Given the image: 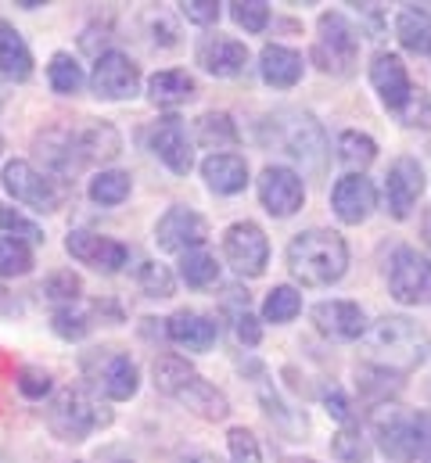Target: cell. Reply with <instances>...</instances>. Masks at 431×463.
<instances>
[{
    "instance_id": "obj_1",
    "label": "cell",
    "mask_w": 431,
    "mask_h": 463,
    "mask_svg": "<svg viewBox=\"0 0 431 463\" xmlns=\"http://www.w3.org/2000/svg\"><path fill=\"white\" fill-rule=\"evenodd\" d=\"M363 345H367L363 355L370 366H381L388 373H410L428 359L431 338L410 317H381L367 327Z\"/></svg>"
},
{
    "instance_id": "obj_2",
    "label": "cell",
    "mask_w": 431,
    "mask_h": 463,
    "mask_svg": "<svg viewBox=\"0 0 431 463\" xmlns=\"http://www.w3.org/2000/svg\"><path fill=\"white\" fill-rule=\"evenodd\" d=\"M155 388H158L162 395L177 399L187 413H195V417H202V420H209V424L230 417L226 395H223L216 384H209L184 355L166 352V355L155 359Z\"/></svg>"
},
{
    "instance_id": "obj_3",
    "label": "cell",
    "mask_w": 431,
    "mask_h": 463,
    "mask_svg": "<svg viewBox=\"0 0 431 463\" xmlns=\"http://www.w3.org/2000/svg\"><path fill=\"white\" fill-rule=\"evenodd\" d=\"M349 269V244L334 231H302L288 244V273L306 288H330Z\"/></svg>"
},
{
    "instance_id": "obj_4",
    "label": "cell",
    "mask_w": 431,
    "mask_h": 463,
    "mask_svg": "<svg viewBox=\"0 0 431 463\" xmlns=\"http://www.w3.org/2000/svg\"><path fill=\"white\" fill-rule=\"evenodd\" d=\"M266 126H270V144H277V151L295 158L302 169L321 173L327 158V133L310 112H277L266 118Z\"/></svg>"
},
{
    "instance_id": "obj_5",
    "label": "cell",
    "mask_w": 431,
    "mask_h": 463,
    "mask_svg": "<svg viewBox=\"0 0 431 463\" xmlns=\"http://www.w3.org/2000/svg\"><path fill=\"white\" fill-rule=\"evenodd\" d=\"M101 424H111V410L98 406L91 395H83L80 388H62L51 395L47 402V428L51 435H58L62 442H83L91 431H98Z\"/></svg>"
},
{
    "instance_id": "obj_6",
    "label": "cell",
    "mask_w": 431,
    "mask_h": 463,
    "mask_svg": "<svg viewBox=\"0 0 431 463\" xmlns=\"http://www.w3.org/2000/svg\"><path fill=\"white\" fill-rule=\"evenodd\" d=\"M313 61L327 76H352L359 61V36L356 25L341 11H323L317 22V40H313Z\"/></svg>"
},
{
    "instance_id": "obj_7",
    "label": "cell",
    "mask_w": 431,
    "mask_h": 463,
    "mask_svg": "<svg viewBox=\"0 0 431 463\" xmlns=\"http://www.w3.org/2000/svg\"><path fill=\"white\" fill-rule=\"evenodd\" d=\"M388 291L399 306L431 302V262L410 244H399L388 259Z\"/></svg>"
},
{
    "instance_id": "obj_8",
    "label": "cell",
    "mask_w": 431,
    "mask_h": 463,
    "mask_svg": "<svg viewBox=\"0 0 431 463\" xmlns=\"http://www.w3.org/2000/svg\"><path fill=\"white\" fill-rule=\"evenodd\" d=\"M4 187H7V194L14 202H22V205H29L36 213H54L58 202H62L54 176H47L43 169H36L33 162H22V158L4 165Z\"/></svg>"
},
{
    "instance_id": "obj_9",
    "label": "cell",
    "mask_w": 431,
    "mask_h": 463,
    "mask_svg": "<svg viewBox=\"0 0 431 463\" xmlns=\"http://www.w3.org/2000/svg\"><path fill=\"white\" fill-rule=\"evenodd\" d=\"M223 255L237 277H263L266 262H270V241H266L259 223L244 220V223H234L223 233Z\"/></svg>"
},
{
    "instance_id": "obj_10",
    "label": "cell",
    "mask_w": 431,
    "mask_h": 463,
    "mask_svg": "<svg viewBox=\"0 0 431 463\" xmlns=\"http://www.w3.org/2000/svg\"><path fill=\"white\" fill-rule=\"evenodd\" d=\"M91 87L101 101H129L140 90V69L122 51H101L91 72Z\"/></svg>"
},
{
    "instance_id": "obj_11",
    "label": "cell",
    "mask_w": 431,
    "mask_h": 463,
    "mask_svg": "<svg viewBox=\"0 0 431 463\" xmlns=\"http://www.w3.org/2000/svg\"><path fill=\"white\" fill-rule=\"evenodd\" d=\"M259 202H263V209H266L270 216L288 220V216H295V213L302 209V202H306V184H302V176H299L295 169H288V165H266L263 176H259Z\"/></svg>"
},
{
    "instance_id": "obj_12",
    "label": "cell",
    "mask_w": 431,
    "mask_h": 463,
    "mask_svg": "<svg viewBox=\"0 0 431 463\" xmlns=\"http://www.w3.org/2000/svg\"><path fill=\"white\" fill-rule=\"evenodd\" d=\"M209 237V223L206 216H198L195 209L187 205H173L162 213V220L155 223V244L162 251H191V248H202V241Z\"/></svg>"
},
{
    "instance_id": "obj_13",
    "label": "cell",
    "mask_w": 431,
    "mask_h": 463,
    "mask_svg": "<svg viewBox=\"0 0 431 463\" xmlns=\"http://www.w3.org/2000/svg\"><path fill=\"white\" fill-rule=\"evenodd\" d=\"M370 83H374L381 105H385L388 112H396V116L410 105V98H414V90H417V87L410 83V72H407L403 58L392 54V51H381V54L370 61Z\"/></svg>"
},
{
    "instance_id": "obj_14",
    "label": "cell",
    "mask_w": 431,
    "mask_h": 463,
    "mask_svg": "<svg viewBox=\"0 0 431 463\" xmlns=\"http://www.w3.org/2000/svg\"><path fill=\"white\" fill-rule=\"evenodd\" d=\"M421 194H425V169L417 165V158H410V155L396 158L388 176H385V205H388V213L396 220H407Z\"/></svg>"
},
{
    "instance_id": "obj_15",
    "label": "cell",
    "mask_w": 431,
    "mask_h": 463,
    "mask_svg": "<svg viewBox=\"0 0 431 463\" xmlns=\"http://www.w3.org/2000/svg\"><path fill=\"white\" fill-rule=\"evenodd\" d=\"M65 251L72 259L87 262L91 269H101V273H119L129 262V248L122 241H111V237H101L94 231H69Z\"/></svg>"
},
{
    "instance_id": "obj_16",
    "label": "cell",
    "mask_w": 431,
    "mask_h": 463,
    "mask_svg": "<svg viewBox=\"0 0 431 463\" xmlns=\"http://www.w3.org/2000/svg\"><path fill=\"white\" fill-rule=\"evenodd\" d=\"M374 431H378V446L385 449V457L392 460H417V435H414V417L403 413L399 406H381L374 413Z\"/></svg>"
},
{
    "instance_id": "obj_17",
    "label": "cell",
    "mask_w": 431,
    "mask_h": 463,
    "mask_svg": "<svg viewBox=\"0 0 431 463\" xmlns=\"http://www.w3.org/2000/svg\"><path fill=\"white\" fill-rule=\"evenodd\" d=\"M378 205L374 184L363 173H349L330 187V209L341 223H363Z\"/></svg>"
},
{
    "instance_id": "obj_18",
    "label": "cell",
    "mask_w": 431,
    "mask_h": 463,
    "mask_svg": "<svg viewBox=\"0 0 431 463\" xmlns=\"http://www.w3.org/2000/svg\"><path fill=\"white\" fill-rule=\"evenodd\" d=\"M313 327L334 338V342H356L367 335V317L356 302H341V298H330L313 306Z\"/></svg>"
},
{
    "instance_id": "obj_19",
    "label": "cell",
    "mask_w": 431,
    "mask_h": 463,
    "mask_svg": "<svg viewBox=\"0 0 431 463\" xmlns=\"http://www.w3.org/2000/svg\"><path fill=\"white\" fill-rule=\"evenodd\" d=\"M198 65H202L209 76H219V80L237 76V72H244V65H248V47H244L241 40H234V36L209 33V36L198 40Z\"/></svg>"
},
{
    "instance_id": "obj_20",
    "label": "cell",
    "mask_w": 431,
    "mask_h": 463,
    "mask_svg": "<svg viewBox=\"0 0 431 463\" xmlns=\"http://www.w3.org/2000/svg\"><path fill=\"white\" fill-rule=\"evenodd\" d=\"M151 151H155V155L169 165V173H177V176H187L191 165H195L191 140H187V133H184V126H180L177 116L162 118V122L151 129Z\"/></svg>"
},
{
    "instance_id": "obj_21",
    "label": "cell",
    "mask_w": 431,
    "mask_h": 463,
    "mask_svg": "<svg viewBox=\"0 0 431 463\" xmlns=\"http://www.w3.org/2000/svg\"><path fill=\"white\" fill-rule=\"evenodd\" d=\"M166 335H169V342L191 348V352H206L219 338V320L206 317V313H195V309H180L166 320Z\"/></svg>"
},
{
    "instance_id": "obj_22",
    "label": "cell",
    "mask_w": 431,
    "mask_h": 463,
    "mask_svg": "<svg viewBox=\"0 0 431 463\" xmlns=\"http://www.w3.org/2000/svg\"><path fill=\"white\" fill-rule=\"evenodd\" d=\"M202 176L216 194H241L248 187V162L230 151H216L202 162Z\"/></svg>"
},
{
    "instance_id": "obj_23",
    "label": "cell",
    "mask_w": 431,
    "mask_h": 463,
    "mask_svg": "<svg viewBox=\"0 0 431 463\" xmlns=\"http://www.w3.org/2000/svg\"><path fill=\"white\" fill-rule=\"evenodd\" d=\"M259 72H263V80L270 87L288 90V87H295L302 80V54L292 51V47H284V43H270L259 54Z\"/></svg>"
},
{
    "instance_id": "obj_24",
    "label": "cell",
    "mask_w": 431,
    "mask_h": 463,
    "mask_svg": "<svg viewBox=\"0 0 431 463\" xmlns=\"http://www.w3.org/2000/svg\"><path fill=\"white\" fill-rule=\"evenodd\" d=\"M98 384H101V392H105L111 402H126L140 388V370H137V363L129 355L111 352L105 359V366L98 370Z\"/></svg>"
},
{
    "instance_id": "obj_25",
    "label": "cell",
    "mask_w": 431,
    "mask_h": 463,
    "mask_svg": "<svg viewBox=\"0 0 431 463\" xmlns=\"http://www.w3.org/2000/svg\"><path fill=\"white\" fill-rule=\"evenodd\" d=\"M195 80L184 72V69H162V72H155L151 80H148V98L155 101V105H162V109H177V105H184V101H191L195 98Z\"/></svg>"
},
{
    "instance_id": "obj_26",
    "label": "cell",
    "mask_w": 431,
    "mask_h": 463,
    "mask_svg": "<svg viewBox=\"0 0 431 463\" xmlns=\"http://www.w3.org/2000/svg\"><path fill=\"white\" fill-rule=\"evenodd\" d=\"M223 313L234 320V335H237L241 345H248V348L259 345L263 327H259V320H255V313H252L248 291H241V288H226V295H223Z\"/></svg>"
},
{
    "instance_id": "obj_27",
    "label": "cell",
    "mask_w": 431,
    "mask_h": 463,
    "mask_svg": "<svg viewBox=\"0 0 431 463\" xmlns=\"http://www.w3.org/2000/svg\"><path fill=\"white\" fill-rule=\"evenodd\" d=\"M0 72L7 80H29L33 76V54H29V43L7 25L0 22Z\"/></svg>"
},
{
    "instance_id": "obj_28",
    "label": "cell",
    "mask_w": 431,
    "mask_h": 463,
    "mask_svg": "<svg viewBox=\"0 0 431 463\" xmlns=\"http://www.w3.org/2000/svg\"><path fill=\"white\" fill-rule=\"evenodd\" d=\"M119 147H122V140H119V133H115L108 122H94V126H87L83 133H76V151H80V162H83V165L115 158Z\"/></svg>"
},
{
    "instance_id": "obj_29",
    "label": "cell",
    "mask_w": 431,
    "mask_h": 463,
    "mask_svg": "<svg viewBox=\"0 0 431 463\" xmlns=\"http://www.w3.org/2000/svg\"><path fill=\"white\" fill-rule=\"evenodd\" d=\"M396 36L410 54H431V11L403 7L396 18Z\"/></svg>"
},
{
    "instance_id": "obj_30",
    "label": "cell",
    "mask_w": 431,
    "mask_h": 463,
    "mask_svg": "<svg viewBox=\"0 0 431 463\" xmlns=\"http://www.w3.org/2000/svg\"><path fill=\"white\" fill-rule=\"evenodd\" d=\"M338 158L349 165V169H367L374 158H378V144L374 137L359 133V129H345L338 137Z\"/></svg>"
},
{
    "instance_id": "obj_31",
    "label": "cell",
    "mask_w": 431,
    "mask_h": 463,
    "mask_svg": "<svg viewBox=\"0 0 431 463\" xmlns=\"http://www.w3.org/2000/svg\"><path fill=\"white\" fill-rule=\"evenodd\" d=\"M180 277L191 284V288H209L219 277V262L216 255H209L206 248H191L180 255Z\"/></svg>"
},
{
    "instance_id": "obj_32",
    "label": "cell",
    "mask_w": 431,
    "mask_h": 463,
    "mask_svg": "<svg viewBox=\"0 0 431 463\" xmlns=\"http://www.w3.org/2000/svg\"><path fill=\"white\" fill-rule=\"evenodd\" d=\"M91 198L98 202V205H122L126 198H129V173H122V169H105V173H98L94 180H91Z\"/></svg>"
},
{
    "instance_id": "obj_33",
    "label": "cell",
    "mask_w": 431,
    "mask_h": 463,
    "mask_svg": "<svg viewBox=\"0 0 431 463\" xmlns=\"http://www.w3.org/2000/svg\"><path fill=\"white\" fill-rule=\"evenodd\" d=\"M198 144L202 147H234L237 144V126L226 112H209V116L198 118Z\"/></svg>"
},
{
    "instance_id": "obj_34",
    "label": "cell",
    "mask_w": 431,
    "mask_h": 463,
    "mask_svg": "<svg viewBox=\"0 0 431 463\" xmlns=\"http://www.w3.org/2000/svg\"><path fill=\"white\" fill-rule=\"evenodd\" d=\"M299 313H302V295L288 284L273 288L263 302V320H270V324H292Z\"/></svg>"
},
{
    "instance_id": "obj_35",
    "label": "cell",
    "mask_w": 431,
    "mask_h": 463,
    "mask_svg": "<svg viewBox=\"0 0 431 463\" xmlns=\"http://www.w3.org/2000/svg\"><path fill=\"white\" fill-rule=\"evenodd\" d=\"M47 80H51V87L58 90V94H80L83 90V69H80V61L72 58V54H54L51 58V65H47Z\"/></svg>"
},
{
    "instance_id": "obj_36",
    "label": "cell",
    "mask_w": 431,
    "mask_h": 463,
    "mask_svg": "<svg viewBox=\"0 0 431 463\" xmlns=\"http://www.w3.org/2000/svg\"><path fill=\"white\" fill-rule=\"evenodd\" d=\"M330 453L338 463H370V442H367V435L345 428L330 439Z\"/></svg>"
},
{
    "instance_id": "obj_37",
    "label": "cell",
    "mask_w": 431,
    "mask_h": 463,
    "mask_svg": "<svg viewBox=\"0 0 431 463\" xmlns=\"http://www.w3.org/2000/svg\"><path fill=\"white\" fill-rule=\"evenodd\" d=\"M33 269V251L25 241L0 237V277H22Z\"/></svg>"
},
{
    "instance_id": "obj_38",
    "label": "cell",
    "mask_w": 431,
    "mask_h": 463,
    "mask_svg": "<svg viewBox=\"0 0 431 463\" xmlns=\"http://www.w3.org/2000/svg\"><path fill=\"white\" fill-rule=\"evenodd\" d=\"M137 284H140L144 295H151V298H169V295H173V273H169L162 262H151V259H144V262L137 266Z\"/></svg>"
},
{
    "instance_id": "obj_39",
    "label": "cell",
    "mask_w": 431,
    "mask_h": 463,
    "mask_svg": "<svg viewBox=\"0 0 431 463\" xmlns=\"http://www.w3.org/2000/svg\"><path fill=\"white\" fill-rule=\"evenodd\" d=\"M80 291H83V280H80L72 269H58V273H51V277L43 280V295H47L51 302H58V309H62V306H72V302L80 298Z\"/></svg>"
},
{
    "instance_id": "obj_40",
    "label": "cell",
    "mask_w": 431,
    "mask_h": 463,
    "mask_svg": "<svg viewBox=\"0 0 431 463\" xmlns=\"http://www.w3.org/2000/svg\"><path fill=\"white\" fill-rule=\"evenodd\" d=\"M51 327H54L65 342H80V338H87V331H91V317L80 313L76 306H62V309H54Z\"/></svg>"
},
{
    "instance_id": "obj_41",
    "label": "cell",
    "mask_w": 431,
    "mask_h": 463,
    "mask_svg": "<svg viewBox=\"0 0 431 463\" xmlns=\"http://www.w3.org/2000/svg\"><path fill=\"white\" fill-rule=\"evenodd\" d=\"M230 18L244 29V33H263L270 25V7L263 0H241L230 7Z\"/></svg>"
},
{
    "instance_id": "obj_42",
    "label": "cell",
    "mask_w": 431,
    "mask_h": 463,
    "mask_svg": "<svg viewBox=\"0 0 431 463\" xmlns=\"http://www.w3.org/2000/svg\"><path fill=\"white\" fill-rule=\"evenodd\" d=\"M226 446H230V460L234 463H263V449H259V442L248 428H230Z\"/></svg>"
},
{
    "instance_id": "obj_43",
    "label": "cell",
    "mask_w": 431,
    "mask_h": 463,
    "mask_svg": "<svg viewBox=\"0 0 431 463\" xmlns=\"http://www.w3.org/2000/svg\"><path fill=\"white\" fill-rule=\"evenodd\" d=\"M0 227L11 233L14 241H29V244H40V241H43V231H40L33 220H25L18 209H11V205L0 209Z\"/></svg>"
},
{
    "instance_id": "obj_44",
    "label": "cell",
    "mask_w": 431,
    "mask_h": 463,
    "mask_svg": "<svg viewBox=\"0 0 431 463\" xmlns=\"http://www.w3.org/2000/svg\"><path fill=\"white\" fill-rule=\"evenodd\" d=\"M14 384H18V392L25 399H43L51 392V373L47 370H36V366H22L18 377H14Z\"/></svg>"
},
{
    "instance_id": "obj_45",
    "label": "cell",
    "mask_w": 431,
    "mask_h": 463,
    "mask_svg": "<svg viewBox=\"0 0 431 463\" xmlns=\"http://www.w3.org/2000/svg\"><path fill=\"white\" fill-rule=\"evenodd\" d=\"M399 118H403L407 126H421V129H431V101H428V94H425L421 87L414 90L410 105L399 112Z\"/></svg>"
},
{
    "instance_id": "obj_46",
    "label": "cell",
    "mask_w": 431,
    "mask_h": 463,
    "mask_svg": "<svg viewBox=\"0 0 431 463\" xmlns=\"http://www.w3.org/2000/svg\"><path fill=\"white\" fill-rule=\"evenodd\" d=\"M180 11L187 14V22H198V25L219 22V4H213V0H187V4H180Z\"/></svg>"
},
{
    "instance_id": "obj_47",
    "label": "cell",
    "mask_w": 431,
    "mask_h": 463,
    "mask_svg": "<svg viewBox=\"0 0 431 463\" xmlns=\"http://www.w3.org/2000/svg\"><path fill=\"white\" fill-rule=\"evenodd\" d=\"M323 406H327V413L334 417V420H341V424H349L356 413H352V406H349V399L338 392V388H330L327 395H323Z\"/></svg>"
},
{
    "instance_id": "obj_48",
    "label": "cell",
    "mask_w": 431,
    "mask_h": 463,
    "mask_svg": "<svg viewBox=\"0 0 431 463\" xmlns=\"http://www.w3.org/2000/svg\"><path fill=\"white\" fill-rule=\"evenodd\" d=\"M180 463H223V460L213 457V453H191V457H184Z\"/></svg>"
},
{
    "instance_id": "obj_49",
    "label": "cell",
    "mask_w": 431,
    "mask_h": 463,
    "mask_svg": "<svg viewBox=\"0 0 431 463\" xmlns=\"http://www.w3.org/2000/svg\"><path fill=\"white\" fill-rule=\"evenodd\" d=\"M425 241H428V248H431V213L425 216Z\"/></svg>"
},
{
    "instance_id": "obj_50",
    "label": "cell",
    "mask_w": 431,
    "mask_h": 463,
    "mask_svg": "<svg viewBox=\"0 0 431 463\" xmlns=\"http://www.w3.org/2000/svg\"><path fill=\"white\" fill-rule=\"evenodd\" d=\"M284 463H317V460H310V457H288Z\"/></svg>"
},
{
    "instance_id": "obj_51",
    "label": "cell",
    "mask_w": 431,
    "mask_h": 463,
    "mask_svg": "<svg viewBox=\"0 0 431 463\" xmlns=\"http://www.w3.org/2000/svg\"><path fill=\"white\" fill-rule=\"evenodd\" d=\"M0 463H11V457H7V453H4V449H0Z\"/></svg>"
},
{
    "instance_id": "obj_52",
    "label": "cell",
    "mask_w": 431,
    "mask_h": 463,
    "mask_svg": "<svg viewBox=\"0 0 431 463\" xmlns=\"http://www.w3.org/2000/svg\"><path fill=\"white\" fill-rule=\"evenodd\" d=\"M0 151H4V137H0Z\"/></svg>"
},
{
    "instance_id": "obj_53",
    "label": "cell",
    "mask_w": 431,
    "mask_h": 463,
    "mask_svg": "<svg viewBox=\"0 0 431 463\" xmlns=\"http://www.w3.org/2000/svg\"><path fill=\"white\" fill-rule=\"evenodd\" d=\"M72 463H83V460H72Z\"/></svg>"
}]
</instances>
